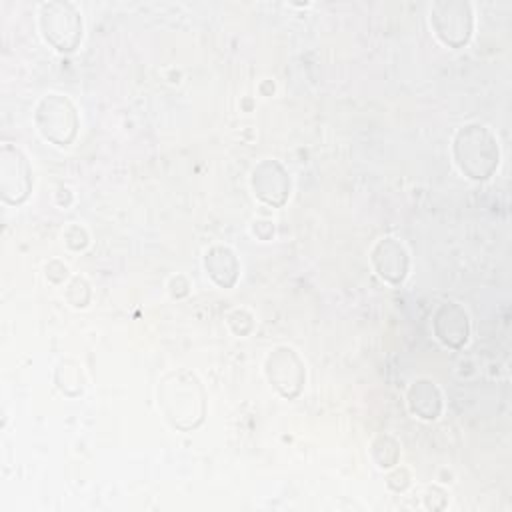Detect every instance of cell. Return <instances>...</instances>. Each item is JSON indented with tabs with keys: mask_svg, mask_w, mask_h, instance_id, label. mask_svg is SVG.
I'll use <instances>...</instances> for the list:
<instances>
[{
	"mask_svg": "<svg viewBox=\"0 0 512 512\" xmlns=\"http://www.w3.org/2000/svg\"><path fill=\"white\" fill-rule=\"evenodd\" d=\"M158 406L176 430H196L206 418V392L194 372L178 368L158 382Z\"/></svg>",
	"mask_w": 512,
	"mask_h": 512,
	"instance_id": "6da1fadb",
	"label": "cell"
},
{
	"mask_svg": "<svg viewBox=\"0 0 512 512\" xmlns=\"http://www.w3.org/2000/svg\"><path fill=\"white\" fill-rule=\"evenodd\" d=\"M452 154L460 172L474 182L492 178L500 164V148L496 136L478 122H470L458 128L452 142Z\"/></svg>",
	"mask_w": 512,
	"mask_h": 512,
	"instance_id": "7a4b0ae2",
	"label": "cell"
},
{
	"mask_svg": "<svg viewBox=\"0 0 512 512\" xmlns=\"http://www.w3.org/2000/svg\"><path fill=\"white\" fill-rule=\"evenodd\" d=\"M40 32L44 40L62 54L74 52L82 42V16L76 4L54 0L40 4Z\"/></svg>",
	"mask_w": 512,
	"mask_h": 512,
	"instance_id": "3957f363",
	"label": "cell"
},
{
	"mask_svg": "<svg viewBox=\"0 0 512 512\" xmlns=\"http://www.w3.org/2000/svg\"><path fill=\"white\" fill-rule=\"evenodd\" d=\"M34 122L40 136L56 146H70L78 134V110L68 96L46 94L34 112Z\"/></svg>",
	"mask_w": 512,
	"mask_h": 512,
	"instance_id": "277c9868",
	"label": "cell"
},
{
	"mask_svg": "<svg viewBox=\"0 0 512 512\" xmlns=\"http://www.w3.org/2000/svg\"><path fill=\"white\" fill-rule=\"evenodd\" d=\"M430 24L442 44L462 48L472 38V6L464 0H438L430 8Z\"/></svg>",
	"mask_w": 512,
	"mask_h": 512,
	"instance_id": "5b68a950",
	"label": "cell"
},
{
	"mask_svg": "<svg viewBox=\"0 0 512 512\" xmlns=\"http://www.w3.org/2000/svg\"><path fill=\"white\" fill-rule=\"evenodd\" d=\"M264 372L272 388L288 400H294L304 390L306 368L298 352L290 346H276L264 362Z\"/></svg>",
	"mask_w": 512,
	"mask_h": 512,
	"instance_id": "8992f818",
	"label": "cell"
},
{
	"mask_svg": "<svg viewBox=\"0 0 512 512\" xmlns=\"http://www.w3.org/2000/svg\"><path fill=\"white\" fill-rule=\"evenodd\" d=\"M32 192V168L26 154L14 146L4 144L0 150V194L6 204H22Z\"/></svg>",
	"mask_w": 512,
	"mask_h": 512,
	"instance_id": "52a82bcc",
	"label": "cell"
},
{
	"mask_svg": "<svg viewBox=\"0 0 512 512\" xmlns=\"http://www.w3.org/2000/svg\"><path fill=\"white\" fill-rule=\"evenodd\" d=\"M252 190L258 200L272 208L286 204L290 196V176L278 160H262L252 170Z\"/></svg>",
	"mask_w": 512,
	"mask_h": 512,
	"instance_id": "ba28073f",
	"label": "cell"
},
{
	"mask_svg": "<svg viewBox=\"0 0 512 512\" xmlns=\"http://www.w3.org/2000/svg\"><path fill=\"white\" fill-rule=\"evenodd\" d=\"M434 336L448 348L460 350L470 336V320L466 310L456 302H444L432 316Z\"/></svg>",
	"mask_w": 512,
	"mask_h": 512,
	"instance_id": "9c48e42d",
	"label": "cell"
},
{
	"mask_svg": "<svg viewBox=\"0 0 512 512\" xmlns=\"http://www.w3.org/2000/svg\"><path fill=\"white\" fill-rule=\"evenodd\" d=\"M372 264L378 276L390 284H402L408 276V252L396 238H382L372 248Z\"/></svg>",
	"mask_w": 512,
	"mask_h": 512,
	"instance_id": "30bf717a",
	"label": "cell"
},
{
	"mask_svg": "<svg viewBox=\"0 0 512 512\" xmlns=\"http://www.w3.org/2000/svg\"><path fill=\"white\" fill-rule=\"evenodd\" d=\"M204 268L220 288H232L240 276V262L228 246H212L204 256Z\"/></svg>",
	"mask_w": 512,
	"mask_h": 512,
	"instance_id": "8fae6325",
	"label": "cell"
},
{
	"mask_svg": "<svg viewBox=\"0 0 512 512\" xmlns=\"http://www.w3.org/2000/svg\"><path fill=\"white\" fill-rule=\"evenodd\" d=\"M410 412L422 420H436L442 412V394L432 380L420 378L408 388Z\"/></svg>",
	"mask_w": 512,
	"mask_h": 512,
	"instance_id": "7c38bea8",
	"label": "cell"
},
{
	"mask_svg": "<svg viewBox=\"0 0 512 512\" xmlns=\"http://www.w3.org/2000/svg\"><path fill=\"white\" fill-rule=\"evenodd\" d=\"M372 456L380 468H390L400 458V448L394 438L390 436H378L372 444Z\"/></svg>",
	"mask_w": 512,
	"mask_h": 512,
	"instance_id": "4fadbf2b",
	"label": "cell"
},
{
	"mask_svg": "<svg viewBox=\"0 0 512 512\" xmlns=\"http://www.w3.org/2000/svg\"><path fill=\"white\" fill-rule=\"evenodd\" d=\"M56 384H58V388L64 392V394H68V386H74L76 388V392L80 394L82 392V372H80V368H78V364H74V362H62L60 366H58V370H56Z\"/></svg>",
	"mask_w": 512,
	"mask_h": 512,
	"instance_id": "5bb4252c",
	"label": "cell"
}]
</instances>
